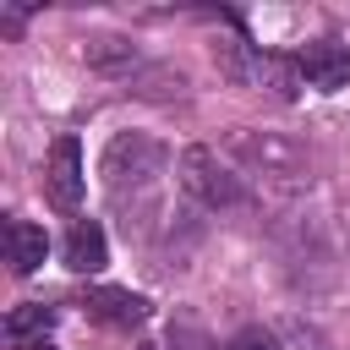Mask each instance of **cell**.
<instances>
[{
  "label": "cell",
  "instance_id": "obj_1",
  "mask_svg": "<svg viewBox=\"0 0 350 350\" xmlns=\"http://www.w3.org/2000/svg\"><path fill=\"white\" fill-rule=\"evenodd\" d=\"M164 164H170V148H164L159 137H148V131H120V137H109V148H104V159H98V175H104V191L126 208V197H131V202H148V197H153Z\"/></svg>",
  "mask_w": 350,
  "mask_h": 350
},
{
  "label": "cell",
  "instance_id": "obj_2",
  "mask_svg": "<svg viewBox=\"0 0 350 350\" xmlns=\"http://www.w3.org/2000/svg\"><path fill=\"white\" fill-rule=\"evenodd\" d=\"M224 153L246 170V175H262L273 186H306L312 180V159L301 142H290L284 131H252V126H235L224 137Z\"/></svg>",
  "mask_w": 350,
  "mask_h": 350
},
{
  "label": "cell",
  "instance_id": "obj_3",
  "mask_svg": "<svg viewBox=\"0 0 350 350\" xmlns=\"http://www.w3.org/2000/svg\"><path fill=\"white\" fill-rule=\"evenodd\" d=\"M180 186H186V197L202 202V208H230V202H241V180L219 164L213 148H186V153H180Z\"/></svg>",
  "mask_w": 350,
  "mask_h": 350
},
{
  "label": "cell",
  "instance_id": "obj_4",
  "mask_svg": "<svg viewBox=\"0 0 350 350\" xmlns=\"http://www.w3.org/2000/svg\"><path fill=\"white\" fill-rule=\"evenodd\" d=\"M44 191L60 213H77L82 208V191H88V170H82V142L77 137H55L49 148V164H44Z\"/></svg>",
  "mask_w": 350,
  "mask_h": 350
},
{
  "label": "cell",
  "instance_id": "obj_5",
  "mask_svg": "<svg viewBox=\"0 0 350 350\" xmlns=\"http://www.w3.org/2000/svg\"><path fill=\"white\" fill-rule=\"evenodd\" d=\"M82 306H88V317H98V323H109V328H137V323L148 317V301H142L137 290H120V284H93V290L82 295Z\"/></svg>",
  "mask_w": 350,
  "mask_h": 350
},
{
  "label": "cell",
  "instance_id": "obj_6",
  "mask_svg": "<svg viewBox=\"0 0 350 350\" xmlns=\"http://www.w3.org/2000/svg\"><path fill=\"white\" fill-rule=\"evenodd\" d=\"M104 262H109L104 230H98L93 219H77V224L66 230V268H71V273H98Z\"/></svg>",
  "mask_w": 350,
  "mask_h": 350
},
{
  "label": "cell",
  "instance_id": "obj_7",
  "mask_svg": "<svg viewBox=\"0 0 350 350\" xmlns=\"http://www.w3.org/2000/svg\"><path fill=\"white\" fill-rule=\"evenodd\" d=\"M301 77H306L312 88H323V93H339V88L350 82V49H339V44H312V49L301 55Z\"/></svg>",
  "mask_w": 350,
  "mask_h": 350
},
{
  "label": "cell",
  "instance_id": "obj_8",
  "mask_svg": "<svg viewBox=\"0 0 350 350\" xmlns=\"http://www.w3.org/2000/svg\"><path fill=\"white\" fill-rule=\"evenodd\" d=\"M44 252H49V235L38 224H27V219H11L5 224V257H11L16 273H38L44 268Z\"/></svg>",
  "mask_w": 350,
  "mask_h": 350
},
{
  "label": "cell",
  "instance_id": "obj_9",
  "mask_svg": "<svg viewBox=\"0 0 350 350\" xmlns=\"http://www.w3.org/2000/svg\"><path fill=\"white\" fill-rule=\"evenodd\" d=\"M82 60L93 71H120V66H137V44L126 33H93L82 38Z\"/></svg>",
  "mask_w": 350,
  "mask_h": 350
},
{
  "label": "cell",
  "instance_id": "obj_10",
  "mask_svg": "<svg viewBox=\"0 0 350 350\" xmlns=\"http://www.w3.org/2000/svg\"><path fill=\"white\" fill-rule=\"evenodd\" d=\"M257 82H262L273 98H295V93L306 88L301 60H290V55H257Z\"/></svg>",
  "mask_w": 350,
  "mask_h": 350
},
{
  "label": "cell",
  "instance_id": "obj_11",
  "mask_svg": "<svg viewBox=\"0 0 350 350\" xmlns=\"http://www.w3.org/2000/svg\"><path fill=\"white\" fill-rule=\"evenodd\" d=\"M49 323H55V312H49L44 301H27V306H11V312H5V339H11V345H44V334H49Z\"/></svg>",
  "mask_w": 350,
  "mask_h": 350
},
{
  "label": "cell",
  "instance_id": "obj_12",
  "mask_svg": "<svg viewBox=\"0 0 350 350\" xmlns=\"http://www.w3.org/2000/svg\"><path fill=\"white\" fill-rule=\"evenodd\" d=\"M213 66H219L230 82H257V55H252V44H246L241 33H224V38L213 44Z\"/></svg>",
  "mask_w": 350,
  "mask_h": 350
},
{
  "label": "cell",
  "instance_id": "obj_13",
  "mask_svg": "<svg viewBox=\"0 0 350 350\" xmlns=\"http://www.w3.org/2000/svg\"><path fill=\"white\" fill-rule=\"evenodd\" d=\"M137 93H142V98H170V93H186V71H175V66L137 71Z\"/></svg>",
  "mask_w": 350,
  "mask_h": 350
},
{
  "label": "cell",
  "instance_id": "obj_14",
  "mask_svg": "<svg viewBox=\"0 0 350 350\" xmlns=\"http://www.w3.org/2000/svg\"><path fill=\"white\" fill-rule=\"evenodd\" d=\"M224 350H273V334H268V328H241Z\"/></svg>",
  "mask_w": 350,
  "mask_h": 350
},
{
  "label": "cell",
  "instance_id": "obj_15",
  "mask_svg": "<svg viewBox=\"0 0 350 350\" xmlns=\"http://www.w3.org/2000/svg\"><path fill=\"white\" fill-rule=\"evenodd\" d=\"M170 350H213V345H208V339H202L197 328H186V323H175V328H170Z\"/></svg>",
  "mask_w": 350,
  "mask_h": 350
},
{
  "label": "cell",
  "instance_id": "obj_16",
  "mask_svg": "<svg viewBox=\"0 0 350 350\" xmlns=\"http://www.w3.org/2000/svg\"><path fill=\"white\" fill-rule=\"evenodd\" d=\"M33 350H49V345H33Z\"/></svg>",
  "mask_w": 350,
  "mask_h": 350
}]
</instances>
